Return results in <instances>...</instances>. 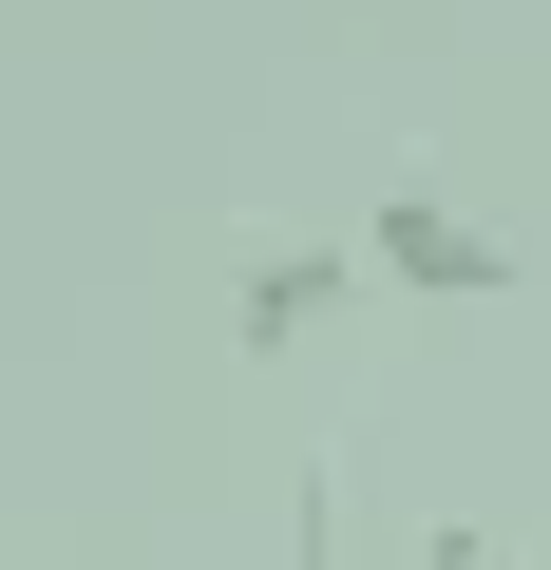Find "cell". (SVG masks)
<instances>
[{"label":"cell","instance_id":"cell-1","mask_svg":"<svg viewBox=\"0 0 551 570\" xmlns=\"http://www.w3.org/2000/svg\"><path fill=\"white\" fill-rule=\"evenodd\" d=\"M343 305H362V228H286V247L228 266V343H247V362H286V343L343 324Z\"/></svg>","mask_w":551,"mask_h":570},{"label":"cell","instance_id":"cell-2","mask_svg":"<svg viewBox=\"0 0 551 570\" xmlns=\"http://www.w3.org/2000/svg\"><path fill=\"white\" fill-rule=\"evenodd\" d=\"M362 266L419 285V305H494V285H513V247H494L475 209H437V190H381V209H362Z\"/></svg>","mask_w":551,"mask_h":570}]
</instances>
